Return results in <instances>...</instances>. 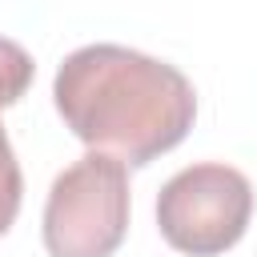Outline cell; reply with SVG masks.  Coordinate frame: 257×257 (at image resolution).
<instances>
[{"label": "cell", "mask_w": 257, "mask_h": 257, "mask_svg": "<svg viewBox=\"0 0 257 257\" xmlns=\"http://www.w3.org/2000/svg\"><path fill=\"white\" fill-rule=\"evenodd\" d=\"M52 96L72 137L120 165H149L177 149L197 116L189 76L124 44L68 52L56 68Z\"/></svg>", "instance_id": "6da1fadb"}, {"label": "cell", "mask_w": 257, "mask_h": 257, "mask_svg": "<svg viewBox=\"0 0 257 257\" xmlns=\"http://www.w3.org/2000/svg\"><path fill=\"white\" fill-rule=\"evenodd\" d=\"M128 233V165L108 153H84L68 165L44 201L48 257H112Z\"/></svg>", "instance_id": "7a4b0ae2"}, {"label": "cell", "mask_w": 257, "mask_h": 257, "mask_svg": "<svg viewBox=\"0 0 257 257\" xmlns=\"http://www.w3.org/2000/svg\"><path fill=\"white\" fill-rule=\"evenodd\" d=\"M253 217V185L241 169L205 161L165 181L157 197L161 237L189 257H217L233 249Z\"/></svg>", "instance_id": "3957f363"}, {"label": "cell", "mask_w": 257, "mask_h": 257, "mask_svg": "<svg viewBox=\"0 0 257 257\" xmlns=\"http://www.w3.org/2000/svg\"><path fill=\"white\" fill-rule=\"evenodd\" d=\"M32 72H36L32 56H28V52H24L16 40L0 36V108L16 104V100L28 92V84H32Z\"/></svg>", "instance_id": "277c9868"}, {"label": "cell", "mask_w": 257, "mask_h": 257, "mask_svg": "<svg viewBox=\"0 0 257 257\" xmlns=\"http://www.w3.org/2000/svg\"><path fill=\"white\" fill-rule=\"evenodd\" d=\"M20 193H24V177H20V161L8 145V133L0 124V237L12 229L16 213H20Z\"/></svg>", "instance_id": "5b68a950"}]
</instances>
